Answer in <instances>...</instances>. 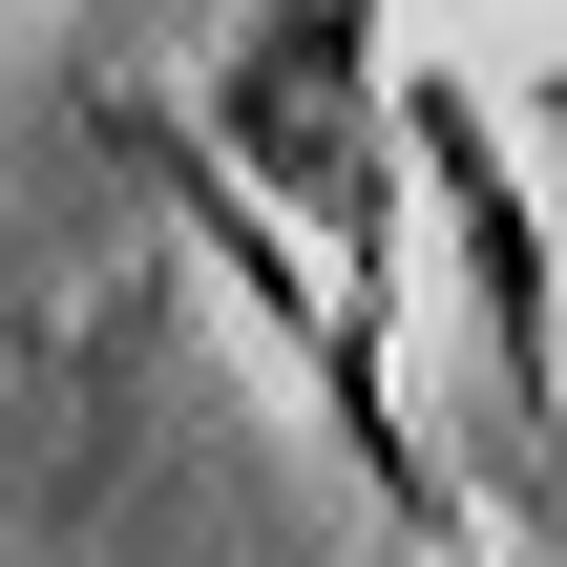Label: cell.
I'll list each match as a JSON object with an SVG mask.
<instances>
[{
    "mask_svg": "<svg viewBox=\"0 0 567 567\" xmlns=\"http://www.w3.org/2000/svg\"><path fill=\"white\" fill-rule=\"evenodd\" d=\"M210 168L252 189V210H316L358 274H379V231H400V84H379V0H231V42H210Z\"/></svg>",
    "mask_w": 567,
    "mask_h": 567,
    "instance_id": "obj_1",
    "label": "cell"
}]
</instances>
